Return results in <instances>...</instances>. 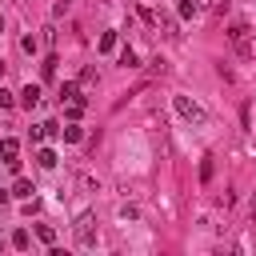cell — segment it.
<instances>
[{
    "instance_id": "cell-1",
    "label": "cell",
    "mask_w": 256,
    "mask_h": 256,
    "mask_svg": "<svg viewBox=\"0 0 256 256\" xmlns=\"http://www.w3.org/2000/svg\"><path fill=\"white\" fill-rule=\"evenodd\" d=\"M172 104H176V112H180L184 120H192V124H208V112H204L196 100H188V96H176Z\"/></svg>"
},
{
    "instance_id": "cell-2",
    "label": "cell",
    "mask_w": 256,
    "mask_h": 256,
    "mask_svg": "<svg viewBox=\"0 0 256 256\" xmlns=\"http://www.w3.org/2000/svg\"><path fill=\"white\" fill-rule=\"evenodd\" d=\"M76 244H84V248L96 244V228H92V216L88 212H80V220H76Z\"/></svg>"
},
{
    "instance_id": "cell-3",
    "label": "cell",
    "mask_w": 256,
    "mask_h": 256,
    "mask_svg": "<svg viewBox=\"0 0 256 256\" xmlns=\"http://www.w3.org/2000/svg\"><path fill=\"white\" fill-rule=\"evenodd\" d=\"M64 116H68V120L84 116V96H72V100H64Z\"/></svg>"
},
{
    "instance_id": "cell-4",
    "label": "cell",
    "mask_w": 256,
    "mask_h": 256,
    "mask_svg": "<svg viewBox=\"0 0 256 256\" xmlns=\"http://www.w3.org/2000/svg\"><path fill=\"white\" fill-rule=\"evenodd\" d=\"M20 104H24V108H36V104H40V88H36V84H28V88L20 92Z\"/></svg>"
},
{
    "instance_id": "cell-5",
    "label": "cell",
    "mask_w": 256,
    "mask_h": 256,
    "mask_svg": "<svg viewBox=\"0 0 256 256\" xmlns=\"http://www.w3.org/2000/svg\"><path fill=\"white\" fill-rule=\"evenodd\" d=\"M32 192H36V188H32V180H24V176L12 184V196H20V200H32Z\"/></svg>"
},
{
    "instance_id": "cell-6",
    "label": "cell",
    "mask_w": 256,
    "mask_h": 256,
    "mask_svg": "<svg viewBox=\"0 0 256 256\" xmlns=\"http://www.w3.org/2000/svg\"><path fill=\"white\" fill-rule=\"evenodd\" d=\"M152 20H156V28H164V32H168V36H176V20H172V16H168V12H156V16H152Z\"/></svg>"
},
{
    "instance_id": "cell-7",
    "label": "cell",
    "mask_w": 256,
    "mask_h": 256,
    "mask_svg": "<svg viewBox=\"0 0 256 256\" xmlns=\"http://www.w3.org/2000/svg\"><path fill=\"white\" fill-rule=\"evenodd\" d=\"M16 152H20L16 140H0V156H4V160H16Z\"/></svg>"
},
{
    "instance_id": "cell-8",
    "label": "cell",
    "mask_w": 256,
    "mask_h": 256,
    "mask_svg": "<svg viewBox=\"0 0 256 256\" xmlns=\"http://www.w3.org/2000/svg\"><path fill=\"white\" fill-rule=\"evenodd\" d=\"M36 164H40V168H56V152H52V148H40Z\"/></svg>"
},
{
    "instance_id": "cell-9",
    "label": "cell",
    "mask_w": 256,
    "mask_h": 256,
    "mask_svg": "<svg viewBox=\"0 0 256 256\" xmlns=\"http://www.w3.org/2000/svg\"><path fill=\"white\" fill-rule=\"evenodd\" d=\"M36 236H40L44 244H56V228H52V224H36Z\"/></svg>"
},
{
    "instance_id": "cell-10",
    "label": "cell",
    "mask_w": 256,
    "mask_h": 256,
    "mask_svg": "<svg viewBox=\"0 0 256 256\" xmlns=\"http://www.w3.org/2000/svg\"><path fill=\"white\" fill-rule=\"evenodd\" d=\"M112 48H116V32H104L100 36V52H112Z\"/></svg>"
},
{
    "instance_id": "cell-11",
    "label": "cell",
    "mask_w": 256,
    "mask_h": 256,
    "mask_svg": "<svg viewBox=\"0 0 256 256\" xmlns=\"http://www.w3.org/2000/svg\"><path fill=\"white\" fill-rule=\"evenodd\" d=\"M72 96H80V88H76V84H60V104L72 100Z\"/></svg>"
},
{
    "instance_id": "cell-12",
    "label": "cell",
    "mask_w": 256,
    "mask_h": 256,
    "mask_svg": "<svg viewBox=\"0 0 256 256\" xmlns=\"http://www.w3.org/2000/svg\"><path fill=\"white\" fill-rule=\"evenodd\" d=\"M60 136H64V140H72V144H76V140H80V136H84V132H80V128H76V124H68V128H60Z\"/></svg>"
},
{
    "instance_id": "cell-13",
    "label": "cell",
    "mask_w": 256,
    "mask_h": 256,
    "mask_svg": "<svg viewBox=\"0 0 256 256\" xmlns=\"http://www.w3.org/2000/svg\"><path fill=\"white\" fill-rule=\"evenodd\" d=\"M196 12H200L196 0H180V16H196Z\"/></svg>"
},
{
    "instance_id": "cell-14",
    "label": "cell",
    "mask_w": 256,
    "mask_h": 256,
    "mask_svg": "<svg viewBox=\"0 0 256 256\" xmlns=\"http://www.w3.org/2000/svg\"><path fill=\"white\" fill-rule=\"evenodd\" d=\"M12 244H16V248H20V252H24V248H28V244H32V240H28V232H24V228H20V232H16V236H12Z\"/></svg>"
},
{
    "instance_id": "cell-15",
    "label": "cell",
    "mask_w": 256,
    "mask_h": 256,
    "mask_svg": "<svg viewBox=\"0 0 256 256\" xmlns=\"http://www.w3.org/2000/svg\"><path fill=\"white\" fill-rule=\"evenodd\" d=\"M120 64H124V68H132V64H136V52H132V48H124V52H120Z\"/></svg>"
},
{
    "instance_id": "cell-16",
    "label": "cell",
    "mask_w": 256,
    "mask_h": 256,
    "mask_svg": "<svg viewBox=\"0 0 256 256\" xmlns=\"http://www.w3.org/2000/svg\"><path fill=\"white\" fill-rule=\"evenodd\" d=\"M40 128H44V136H60V124H56V120H44Z\"/></svg>"
},
{
    "instance_id": "cell-17",
    "label": "cell",
    "mask_w": 256,
    "mask_h": 256,
    "mask_svg": "<svg viewBox=\"0 0 256 256\" xmlns=\"http://www.w3.org/2000/svg\"><path fill=\"white\" fill-rule=\"evenodd\" d=\"M0 108H12V92H4V88H0Z\"/></svg>"
},
{
    "instance_id": "cell-18",
    "label": "cell",
    "mask_w": 256,
    "mask_h": 256,
    "mask_svg": "<svg viewBox=\"0 0 256 256\" xmlns=\"http://www.w3.org/2000/svg\"><path fill=\"white\" fill-rule=\"evenodd\" d=\"M4 204H8V192H4V188H0V208H4Z\"/></svg>"
},
{
    "instance_id": "cell-19",
    "label": "cell",
    "mask_w": 256,
    "mask_h": 256,
    "mask_svg": "<svg viewBox=\"0 0 256 256\" xmlns=\"http://www.w3.org/2000/svg\"><path fill=\"white\" fill-rule=\"evenodd\" d=\"M196 4H200V8H208V4H212V0H196Z\"/></svg>"
},
{
    "instance_id": "cell-20",
    "label": "cell",
    "mask_w": 256,
    "mask_h": 256,
    "mask_svg": "<svg viewBox=\"0 0 256 256\" xmlns=\"http://www.w3.org/2000/svg\"><path fill=\"white\" fill-rule=\"evenodd\" d=\"M0 76H4V64H0Z\"/></svg>"
}]
</instances>
